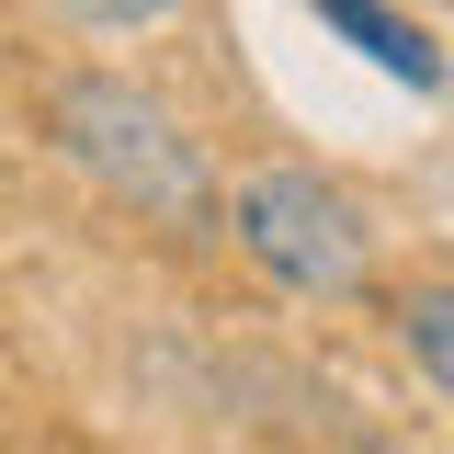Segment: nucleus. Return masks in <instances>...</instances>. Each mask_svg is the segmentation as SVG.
<instances>
[{
    "label": "nucleus",
    "mask_w": 454,
    "mask_h": 454,
    "mask_svg": "<svg viewBox=\"0 0 454 454\" xmlns=\"http://www.w3.org/2000/svg\"><path fill=\"white\" fill-rule=\"evenodd\" d=\"M318 23H340V35L375 57L387 80H409V91H443V57H432V35H409L387 0H318Z\"/></svg>",
    "instance_id": "3"
},
{
    "label": "nucleus",
    "mask_w": 454,
    "mask_h": 454,
    "mask_svg": "<svg viewBox=\"0 0 454 454\" xmlns=\"http://www.w3.org/2000/svg\"><path fill=\"white\" fill-rule=\"evenodd\" d=\"M46 137H57V160L80 170L103 205H125V216H148V227H205L216 216V170L182 137V114L160 91H137V80H114V68H68L57 80Z\"/></svg>",
    "instance_id": "1"
},
{
    "label": "nucleus",
    "mask_w": 454,
    "mask_h": 454,
    "mask_svg": "<svg viewBox=\"0 0 454 454\" xmlns=\"http://www.w3.org/2000/svg\"><path fill=\"white\" fill-rule=\"evenodd\" d=\"M57 23H80V35H148V23H170L182 0H46Z\"/></svg>",
    "instance_id": "5"
},
{
    "label": "nucleus",
    "mask_w": 454,
    "mask_h": 454,
    "mask_svg": "<svg viewBox=\"0 0 454 454\" xmlns=\"http://www.w3.org/2000/svg\"><path fill=\"white\" fill-rule=\"evenodd\" d=\"M397 340H409V364H420V375L443 387V409H454V284H409Z\"/></svg>",
    "instance_id": "4"
},
{
    "label": "nucleus",
    "mask_w": 454,
    "mask_h": 454,
    "mask_svg": "<svg viewBox=\"0 0 454 454\" xmlns=\"http://www.w3.org/2000/svg\"><path fill=\"white\" fill-rule=\"evenodd\" d=\"M227 239L250 250L262 284L318 295V307L364 295V273H375V239H364V216H352V193H330L318 170H284V160L227 182Z\"/></svg>",
    "instance_id": "2"
}]
</instances>
